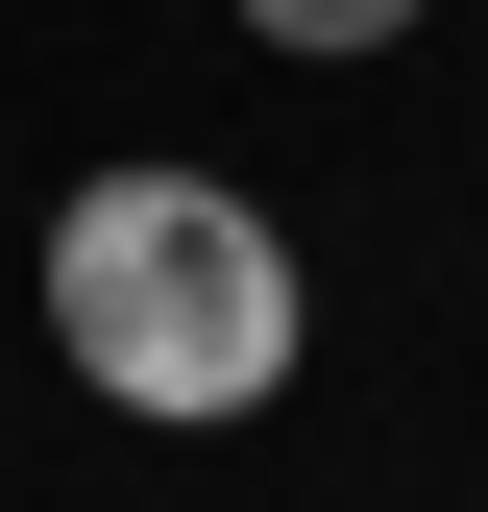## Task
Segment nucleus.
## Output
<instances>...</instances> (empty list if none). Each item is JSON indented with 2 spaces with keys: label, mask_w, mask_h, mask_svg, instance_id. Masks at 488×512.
Wrapping results in <instances>:
<instances>
[{
  "label": "nucleus",
  "mask_w": 488,
  "mask_h": 512,
  "mask_svg": "<svg viewBox=\"0 0 488 512\" xmlns=\"http://www.w3.org/2000/svg\"><path fill=\"white\" fill-rule=\"evenodd\" d=\"M49 366H74L98 415H147V439H244L318 366V269H293V220L244 196V171L122 147V171L49 196Z\"/></svg>",
  "instance_id": "1"
},
{
  "label": "nucleus",
  "mask_w": 488,
  "mask_h": 512,
  "mask_svg": "<svg viewBox=\"0 0 488 512\" xmlns=\"http://www.w3.org/2000/svg\"><path fill=\"white\" fill-rule=\"evenodd\" d=\"M415 25H440V0H244V49H293V74H391Z\"/></svg>",
  "instance_id": "2"
}]
</instances>
